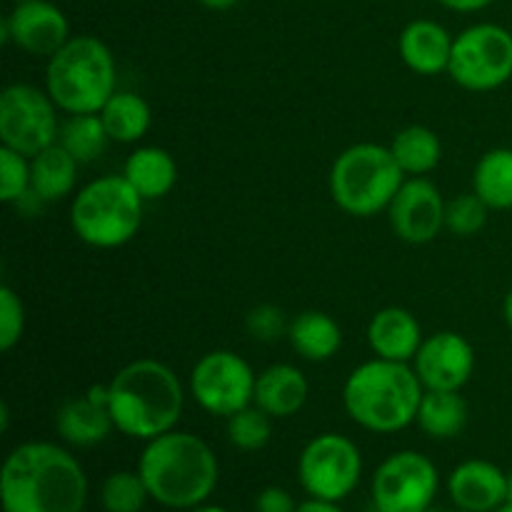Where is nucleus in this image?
I'll return each mask as SVG.
<instances>
[{"label":"nucleus","mask_w":512,"mask_h":512,"mask_svg":"<svg viewBox=\"0 0 512 512\" xmlns=\"http://www.w3.org/2000/svg\"><path fill=\"white\" fill-rule=\"evenodd\" d=\"M145 200L123 175H103L85 185L70 205V225L93 248H120L138 235Z\"/></svg>","instance_id":"7"},{"label":"nucleus","mask_w":512,"mask_h":512,"mask_svg":"<svg viewBox=\"0 0 512 512\" xmlns=\"http://www.w3.org/2000/svg\"><path fill=\"white\" fill-rule=\"evenodd\" d=\"M138 473L150 500L170 510H195L213 495L220 468L203 438L170 430L148 440L140 453Z\"/></svg>","instance_id":"2"},{"label":"nucleus","mask_w":512,"mask_h":512,"mask_svg":"<svg viewBox=\"0 0 512 512\" xmlns=\"http://www.w3.org/2000/svg\"><path fill=\"white\" fill-rule=\"evenodd\" d=\"M200 5H205V8L210 10H230L233 5H238L240 0H198Z\"/></svg>","instance_id":"38"},{"label":"nucleus","mask_w":512,"mask_h":512,"mask_svg":"<svg viewBox=\"0 0 512 512\" xmlns=\"http://www.w3.org/2000/svg\"><path fill=\"white\" fill-rule=\"evenodd\" d=\"M423 383L408 363L375 358L358 365L343 388L345 413L370 433H398L418 420Z\"/></svg>","instance_id":"4"},{"label":"nucleus","mask_w":512,"mask_h":512,"mask_svg":"<svg viewBox=\"0 0 512 512\" xmlns=\"http://www.w3.org/2000/svg\"><path fill=\"white\" fill-rule=\"evenodd\" d=\"M453 40L435 20H413L400 33V58L413 73L438 75L448 70Z\"/></svg>","instance_id":"18"},{"label":"nucleus","mask_w":512,"mask_h":512,"mask_svg":"<svg viewBox=\"0 0 512 512\" xmlns=\"http://www.w3.org/2000/svg\"><path fill=\"white\" fill-rule=\"evenodd\" d=\"M25 330V308L20 295L10 285H0V350L10 353L20 343Z\"/></svg>","instance_id":"33"},{"label":"nucleus","mask_w":512,"mask_h":512,"mask_svg":"<svg viewBox=\"0 0 512 512\" xmlns=\"http://www.w3.org/2000/svg\"><path fill=\"white\" fill-rule=\"evenodd\" d=\"M113 428L115 423L108 405L95 403L88 395L65 400L55 415V430L60 438L78 448H93V445L103 443Z\"/></svg>","instance_id":"20"},{"label":"nucleus","mask_w":512,"mask_h":512,"mask_svg":"<svg viewBox=\"0 0 512 512\" xmlns=\"http://www.w3.org/2000/svg\"><path fill=\"white\" fill-rule=\"evenodd\" d=\"M58 143L83 163H93L110 143V135L105 130L103 118L100 113H83V115H70L63 125H60Z\"/></svg>","instance_id":"28"},{"label":"nucleus","mask_w":512,"mask_h":512,"mask_svg":"<svg viewBox=\"0 0 512 512\" xmlns=\"http://www.w3.org/2000/svg\"><path fill=\"white\" fill-rule=\"evenodd\" d=\"M453 512H468V510H460V508H458V510H453Z\"/></svg>","instance_id":"44"},{"label":"nucleus","mask_w":512,"mask_h":512,"mask_svg":"<svg viewBox=\"0 0 512 512\" xmlns=\"http://www.w3.org/2000/svg\"><path fill=\"white\" fill-rule=\"evenodd\" d=\"M448 493L460 510L495 512L508 498V473L490 460H465L450 473Z\"/></svg>","instance_id":"16"},{"label":"nucleus","mask_w":512,"mask_h":512,"mask_svg":"<svg viewBox=\"0 0 512 512\" xmlns=\"http://www.w3.org/2000/svg\"><path fill=\"white\" fill-rule=\"evenodd\" d=\"M415 423L428 438H458L468 425V403L460 390H425Z\"/></svg>","instance_id":"24"},{"label":"nucleus","mask_w":512,"mask_h":512,"mask_svg":"<svg viewBox=\"0 0 512 512\" xmlns=\"http://www.w3.org/2000/svg\"><path fill=\"white\" fill-rule=\"evenodd\" d=\"M288 340L300 358L323 363V360H330L340 350L343 330L323 310H305L290 323Z\"/></svg>","instance_id":"23"},{"label":"nucleus","mask_w":512,"mask_h":512,"mask_svg":"<svg viewBox=\"0 0 512 512\" xmlns=\"http://www.w3.org/2000/svg\"><path fill=\"white\" fill-rule=\"evenodd\" d=\"M390 153L398 160L405 175L413 178H423L425 173L438 168L440 158H443V145L440 138L425 125H410L403 128L390 143Z\"/></svg>","instance_id":"27"},{"label":"nucleus","mask_w":512,"mask_h":512,"mask_svg":"<svg viewBox=\"0 0 512 512\" xmlns=\"http://www.w3.org/2000/svg\"><path fill=\"white\" fill-rule=\"evenodd\" d=\"M15 3H23V0H15Z\"/></svg>","instance_id":"46"},{"label":"nucleus","mask_w":512,"mask_h":512,"mask_svg":"<svg viewBox=\"0 0 512 512\" xmlns=\"http://www.w3.org/2000/svg\"><path fill=\"white\" fill-rule=\"evenodd\" d=\"M443 8L455 10V13H478V10L488 8L495 0H438Z\"/></svg>","instance_id":"36"},{"label":"nucleus","mask_w":512,"mask_h":512,"mask_svg":"<svg viewBox=\"0 0 512 512\" xmlns=\"http://www.w3.org/2000/svg\"><path fill=\"white\" fill-rule=\"evenodd\" d=\"M440 488L433 460L415 450L385 458L373 475V505L378 512H425Z\"/></svg>","instance_id":"12"},{"label":"nucleus","mask_w":512,"mask_h":512,"mask_svg":"<svg viewBox=\"0 0 512 512\" xmlns=\"http://www.w3.org/2000/svg\"><path fill=\"white\" fill-rule=\"evenodd\" d=\"M445 200L440 190L425 178L405 180L388 208L390 228L403 243H433L445 228Z\"/></svg>","instance_id":"13"},{"label":"nucleus","mask_w":512,"mask_h":512,"mask_svg":"<svg viewBox=\"0 0 512 512\" xmlns=\"http://www.w3.org/2000/svg\"><path fill=\"white\" fill-rule=\"evenodd\" d=\"M30 193V158L0 145V200L20 203Z\"/></svg>","instance_id":"32"},{"label":"nucleus","mask_w":512,"mask_h":512,"mask_svg":"<svg viewBox=\"0 0 512 512\" xmlns=\"http://www.w3.org/2000/svg\"><path fill=\"white\" fill-rule=\"evenodd\" d=\"M298 505H295L293 495L283 488H265L263 493L255 500V512H295Z\"/></svg>","instance_id":"35"},{"label":"nucleus","mask_w":512,"mask_h":512,"mask_svg":"<svg viewBox=\"0 0 512 512\" xmlns=\"http://www.w3.org/2000/svg\"><path fill=\"white\" fill-rule=\"evenodd\" d=\"M115 430L135 440L170 433L183 415L185 393L178 375L153 358L133 360L108 383Z\"/></svg>","instance_id":"3"},{"label":"nucleus","mask_w":512,"mask_h":512,"mask_svg":"<svg viewBox=\"0 0 512 512\" xmlns=\"http://www.w3.org/2000/svg\"><path fill=\"white\" fill-rule=\"evenodd\" d=\"M123 178L135 188V193L143 200L165 198L175 188L178 180V165L173 155L155 145H145L130 153L125 160Z\"/></svg>","instance_id":"21"},{"label":"nucleus","mask_w":512,"mask_h":512,"mask_svg":"<svg viewBox=\"0 0 512 512\" xmlns=\"http://www.w3.org/2000/svg\"><path fill=\"white\" fill-rule=\"evenodd\" d=\"M258 375L233 350H213L195 363L190 373V393L210 415L230 418L255 400Z\"/></svg>","instance_id":"11"},{"label":"nucleus","mask_w":512,"mask_h":512,"mask_svg":"<svg viewBox=\"0 0 512 512\" xmlns=\"http://www.w3.org/2000/svg\"><path fill=\"white\" fill-rule=\"evenodd\" d=\"M100 118H103L110 140H115V143H135V140L148 133L153 113H150V105L138 93L115 90L113 98L100 110Z\"/></svg>","instance_id":"25"},{"label":"nucleus","mask_w":512,"mask_h":512,"mask_svg":"<svg viewBox=\"0 0 512 512\" xmlns=\"http://www.w3.org/2000/svg\"><path fill=\"white\" fill-rule=\"evenodd\" d=\"M8 418H10V415H8V405H0V430H3V433H5V430H8Z\"/></svg>","instance_id":"40"},{"label":"nucleus","mask_w":512,"mask_h":512,"mask_svg":"<svg viewBox=\"0 0 512 512\" xmlns=\"http://www.w3.org/2000/svg\"><path fill=\"white\" fill-rule=\"evenodd\" d=\"M118 68L108 45L95 35H75L45 68V90L63 113H100L115 95Z\"/></svg>","instance_id":"5"},{"label":"nucleus","mask_w":512,"mask_h":512,"mask_svg":"<svg viewBox=\"0 0 512 512\" xmlns=\"http://www.w3.org/2000/svg\"><path fill=\"white\" fill-rule=\"evenodd\" d=\"M505 503H512V473H508V498H505Z\"/></svg>","instance_id":"42"},{"label":"nucleus","mask_w":512,"mask_h":512,"mask_svg":"<svg viewBox=\"0 0 512 512\" xmlns=\"http://www.w3.org/2000/svg\"><path fill=\"white\" fill-rule=\"evenodd\" d=\"M58 110L48 90L28 83L8 85L0 95V140L5 148L35 158L58 143Z\"/></svg>","instance_id":"9"},{"label":"nucleus","mask_w":512,"mask_h":512,"mask_svg":"<svg viewBox=\"0 0 512 512\" xmlns=\"http://www.w3.org/2000/svg\"><path fill=\"white\" fill-rule=\"evenodd\" d=\"M295 512H343V510H340L338 503H330V500L310 498V500H305V503H300Z\"/></svg>","instance_id":"37"},{"label":"nucleus","mask_w":512,"mask_h":512,"mask_svg":"<svg viewBox=\"0 0 512 512\" xmlns=\"http://www.w3.org/2000/svg\"><path fill=\"white\" fill-rule=\"evenodd\" d=\"M495 512H512V503H503Z\"/></svg>","instance_id":"43"},{"label":"nucleus","mask_w":512,"mask_h":512,"mask_svg":"<svg viewBox=\"0 0 512 512\" xmlns=\"http://www.w3.org/2000/svg\"><path fill=\"white\" fill-rule=\"evenodd\" d=\"M490 208L475 193L458 195L445 205V228L460 238H473L488 223Z\"/></svg>","instance_id":"31"},{"label":"nucleus","mask_w":512,"mask_h":512,"mask_svg":"<svg viewBox=\"0 0 512 512\" xmlns=\"http://www.w3.org/2000/svg\"><path fill=\"white\" fill-rule=\"evenodd\" d=\"M363 475L358 445L338 433H325L305 445L298 463L300 485L310 498L340 503L348 498Z\"/></svg>","instance_id":"10"},{"label":"nucleus","mask_w":512,"mask_h":512,"mask_svg":"<svg viewBox=\"0 0 512 512\" xmlns=\"http://www.w3.org/2000/svg\"><path fill=\"white\" fill-rule=\"evenodd\" d=\"M5 512H83L88 475L55 443H23L5 458L0 473Z\"/></svg>","instance_id":"1"},{"label":"nucleus","mask_w":512,"mask_h":512,"mask_svg":"<svg viewBox=\"0 0 512 512\" xmlns=\"http://www.w3.org/2000/svg\"><path fill=\"white\" fill-rule=\"evenodd\" d=\"M403 183L405 173L390 148L375 143L350 145L330 168V195L343 213L355 218L388 210Z\"/></svg>","instance_id":"6"},{"label":"nucleus","mask_w":512,"mask_h":512,"mask_svg":"<svg viewBox=\"0 0 512 512\" xmlns=\"http://www.w3.org/2000/svg\"><path fill=\"white\" fill-rule=\"evenodd\" d=\"M248 325V333L255 340H263V343H275L283 333H288L290 325H285V313L275 305H255L253 310L245 318Z\"/></svg>","instance_id":"34"},{"label":"nucleus","mask_w":512,"mask_h":512,"mask_svg":"<svg viewBox=\"0 0 512 512\" xmlns=\"http://www.w3.org/2000/svg\"><path fill=\"white\" fill-rule=\"evenodd\" d=\"M270 435H273V425H270V415L263 413L258 405H248L240 413L230 415L228 418V438L230 443L238 450L245 453H255V450H263L270 443Z\"/></svg>","instance_id":"30"},{"label":"nucleus","mask_w":512,"mask_h":512,"mask_svg":"<svg viewBox=\"0 0 512 512\" xmlns=\"http://www.w3.org/2000/svg\"><path fill=\"white\" fill-rule=\"evenodd\" d=\"M148 500L150 493L140 473H128V470L105 478L103 490H100V503L105 512H140Z\"/></svg>","instance_id":"29"},{"label":"nucleus","mask_w":512,"mask_h":512,"mask_svg":"<svg viewBox=\"0 0 512 512\" xmlns=\"http://www.w3.org/2000/svg\"><path fill=\"white\" fill-rule=\"evenodd\" d=\"M473 193L490 210L512 208V148H493L478 160L473 173Z\"/></svg>","instance_id":"26"},{"label":"nucleus","mask_w":512,"mask_h":512,"mask_svg":"<svg viewBox=\"0 0 512 512\" xmlns=\"http://www.w3.org/2000/svg\"><path fill=\"white\" fill-rule=\"evenodd\" d=\"M3 40L35 58H53L70 40V23L63 10L48 0H23L3 20Z\"/></svg>","instance_id":"14"},{"label":"nucleus","mask_w":512,"mask_h":512,"mask_svg":"<svg viewBox=\"0 0 512 512\" xmlns=\"http://www.w3.org/2000/svg\"><path fill=\"white\" fill-rule=\"evenodd\" d=\"M503 315H505V323H508V328L512 333V288L508 290V295H505V300H503Z\"/></svg>","instance_id":"39"},{"label":"nucleus","mask_w":512,"mask_h":512,"mask_svg":"<svg viewBox=\"0 0 512 512\" xmlns=\"http://www.w3.org/2000/svg\"><path fill=\"white\" fill-rule=\"evenodd\" d=\"M308 393L310 385L305 375L295 365L278 363L258 375L253 403L270 418H293L303 410Z\"/></svg>","instance_id":"19"},{"label":"nucleus","mask_w":512,"mask_h":512,"mask_svg":"<svg viewBox=\"0 0 512 512\" xmlns=\"http://www.w3.org/2000/svg\"><path fill=\"white\" fill-rule=\"evenodd\" d=\"M413 370L425 390H460L475 370V350L463 335L440 330L423 340Z\"/></svg>","instance_id":"15"},{"label":"nucleus","mask_w":512,"mask_h":512,"mask_svg":"<svg viewBox=\"0 0 512 512\" xmlns=\"http://www.w3.org/2000/svg\"><path fill=\"white\" fill-rule=\"evenodd\" d=\"M423 328L410 310L390 305L378 310L368 325V343L383 360L410 363L423 345Z\"/></svg>","instance_id":"17"},{"label":"nucleus","mask_w":512,"mask_h":512,"mask_svg":"<svg viewBox=\"0 0 512 512\" xmlns=\"http://www.w3.org/2000/svg\"><path fill=\"white\" fill-rule=\"evenodd\" d=\"M448 73L460 88L488 93L512 78V33L503 25L478 23L453 40Z\"/></svg>","instance_id":"8"},{"label":"nucleus","mask_w":512,"mask_h":512,"mask_svg":"<svg viewBox=\"0 0 512 512\" xmlns=\"http://www.w3.org/2000/svg\"><path fill=\"white\" fill-rule=\"evenodd\" d=\"M78 160L60 143L50 145L43 153L30 158V193L43 203H55L75 190Z\"/></svg>","instance_id":"22"},{"label":"nucleus","mask_w":512,"mask_h":512,"mask_svg":"<svg viewBox=\"0 0 512 512\" xmlns=\"http://www.w3.org/2000/svg\"><path fill=\"white\" fill-rule=\"evenodd\" d=\"M193 512H228L223 508H213V505H200V508H195Z\"/></svg>","instance_id":"41"},{"label":"nucleus","mask_w":512,"mask_h":512,"mask_svg":"<svg viewBox=\"0 0 512 512\" xmlns=\"http://www.w3.org/2000/svg\"><path fill=\"white\" fill-rule=\"evenodd\" d=\"M425 512H438V510H433V508H430V510H425Z\"/></svg>","instance_id":"45"}]
</instances>
